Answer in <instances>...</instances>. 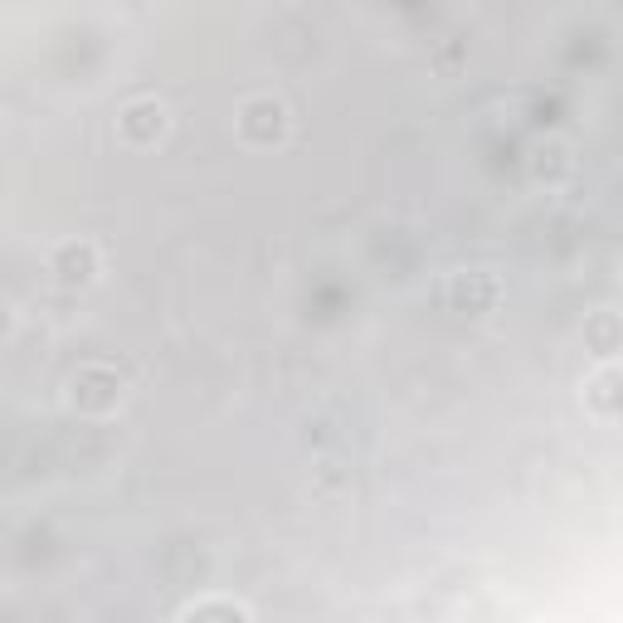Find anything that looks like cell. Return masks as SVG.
<instances>
[{"label": "cell", "instance_id": "cell-1", "mask_svg": "<svg viewBox=\"0 0 623 623\" xmlns=\"http://www.w3.org/2000/svg\"><path fill=\"white\" fill-rule=\"evenodd\" d=\"M54 268H59V278L64 283H83V278H93V249H59V258H54Z\"/></svg>", "mask_w": 623, "mask_h": 623}]
</instances>
